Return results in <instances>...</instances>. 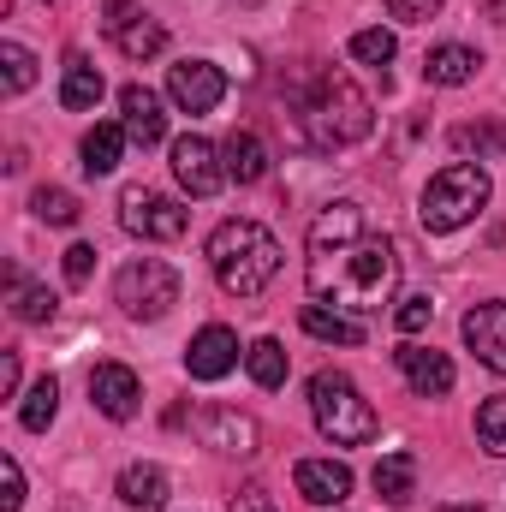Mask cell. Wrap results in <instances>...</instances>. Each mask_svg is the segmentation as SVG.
<instances>
[{
    "label": "cell",
    "instance_id": "39",
    "mask_svg": "<svg viewBox=\"0 0 506 512\" xmlns=\"http://www.w3.org/2000/svg\"><path fill=\"white\" fill-rule=\"evenodd\" d=\"M483 12H489L495 24H506V0H483Z\"/></svg>",
    "mask_w": 506,
    "mask_h": 512
},
{
    "label": "cell",
    "instance_id": "3",
    "mask_svg": "<svg viewBox=\"0 0 506 512\" xmlns=\"http://www.w3.org/2000/svg\"><path fill=\"white\" fill-rule=\"evenodd\" d=\"M298 114H304V126L322 149H346V143H364L376 131V102L346 72H322L316 90L298 102Z\"/></svg>",
    "mask_w": 506,
    "mask_h": 512
},
{
    "label": "cell",
    "instance_id": "2",
    "mask_svg": "<svg viewBox=\"0 0 506 512\" xmlns=\"http://www.w3.org/2000/svg\"><path fill=\"white\" fill-rule=\"evenodd\" d=\"M203 256H209L221 292H233V298H256V292L280 274V245H274V233L256 227V221H221V227L209 233Z\"/></svg>",
    "mask_w": 506,
    "mask_h": 512
},
{
    "label": "cell",
    "instance_id": "20",
    "mask_svg": "<svg viewBox=\"0 0 506 512\" xmlns=\"http://www.w3.org/2000/svg\"><path fill=\"white\" fill-rule=\"evenodd\" d=\"M120 501H126V512H161L167 507V471L161 465H126L120 471Z\"/></svg>",
    "mask_w": 506,
    "mask_h": 512
},
{
    "label": "cell",
    "instance_id": "22",
    "mask_svg": "<svg viewBox=\"0 0 506 512\" xmlns=\"http://www.w3.org/2000/svg\"><path fill=\"white\" fill-rule=\"evenodd\" d=\"M6 298H12V316L30 322V328H36V322H54V310H60V298H54L48 286H24V274H18L12 262H6Z\"/></svg>",
    "mask_w": 506,
    "mask_h": 512
},
{
    "label": "cell",
    "instance_id": "14",
    "mask_svg": "<svg viewBox=\"0 0 506 512\" xmlns=\"http://www.w3.org/2000/svg\"><path fill=\"white\" fill-rule=\"evenodd\" d=\"M292 483H298V495H304L310 507H346V495H352V465H340V459H298Z\"/></svg>",
    "mask_w": 506,
    "mask_h": 512
},
{
    "label": "cell",
    "instance_id": "21",
    "mask_svg": "<svg viewBox=\"0 0 506 512\" xmlns=\"http://www.w3.org/2000/svg\"><path fill=\"white\" fill-rule=\"evenodd\" d=\"M96 102H102V72H96L84 54H66V72H60V108L84 114V108H96Z\"/></svg>",
    "mask_w": 506,
    "mask_h": 512
},
{
    "label": "cell",
    "instance_id": "6",
    "mask_svg": "<svg viewBox=\"0 0 506 512\" xmlns=\"http://www.w3.org/2000/svg\"><path fill=\"white\" fill-rule=\"evenodd\" d=\"M114 298H120V310L137 316V322H161L179 304V274L161 256H137V262H126L114 274Z\"/></svg>",
    "mask_w": 506,
    "mask_h": 512
},
{
    "label": "cell",
    "instance_id": "15",
    "mask_svg": "<svg viewBox=\"0 0 506 512\" xmlns=\"http://www.w3.org/2000/svg\"><path fill=\"white\" fill-rule=\"evenodd\" d=\"M465 346L477 352L483 370L506 376V304H477V310H465Z\"/></svg>",
    "mask_w": 506,
    "mask_h": 512
},
{
    "label": "cell",
    "instance_id": "1",
    "mask_svg": "<svg viewBox=\"0 0 506 512\" xmlns=\"http://www.w3.org/2000/svg\"><path fill=\"white\" fill-rule=\"evenodd\" d=\"M310 298L334 310L370 316L399 286V251L387 233H370L358 203H328L310 227V262H304Z\"/></svg>",
    "mask_w": 506,
    "mask_h": 512
},
{
    "label": "cell",
    "instance_id": "27",
    "mask_svg": "<svg viewBox=\"0 0 506 512\" xmlns=\"http://www.w3.org/2000/svg\"><path fill=\"white\" fill-rule=\"evenodd\" d=\"M245 370H251L256 387H280L286 370H292V364H286V346H280V340H256L251 352H245Z\"/></svg>",
    "mask_w": 506,
    "mask_h": 512
},
{
    "label": "cell",
    "instance_id": "5",
    "mask_svg": "<svg viewBox=\"0 0 506 512\" xmlns=\"http://www.w3.org/2000/svg\"><path fill=\"white\" fill-rule=\"evenodd\" d=\"M310 411H316V429H322L334 447H364V441H376V411H370V399L352 387V376H340V370H316V376H310Z\"/></svg>",
    "mask_w": 506,
    "mask_h": 512
},
{
    "label": "cell",
    "instance_id": "33",
    "mask_svg": "<svg viewBox=\"0 0 506 512\" xmlns=\"http://www.w3.org/2000/svg\"><path fill=\"white\" fill-rule=\"evenodd\" d=\"M429 316H435V298H429V292H417V298H405V304H399V316H393V322H399V334H423V328H429Z\"/></svg>",
    "mask_w": 506,
    "mask_h": 512
},
{
    "label": "cell",
    "instance_id": "12",
    "mask_svg": "<svg viewBox=\"0 0 506 512\" xmlns=\"http://www.w3.org/2000/svg\"><path fill=\"white\" fill-rule=\"evenodd\" d=\"M137 399H143V382L131 376L126 364H96V370H90V405H96L102 417L126 423V417H137Z\"/></svg>",
    "mask_w": 506,
    "mask_h": 512
},
{
    "label": "cell",
    "instance_id": "24",
    "mask_svg": "<svg viewBox=\"0 0 506 512\" xmlns=\"http://www.w3.org/2000/svg\"><path fill=\"white\" fill-rule=\"evenodd\" d=\"M370 483H376V495L387 507H405L411 489H417V459H411V453H387V459H376Z\"/></svg>",
    "mask_w": 506,
    "mask_h": 512
},
{
    "label": "cell",
    "instance_id": "37",
    "mask_svg": "<svg viewBox=\"0 0 506 512\" xmlns=\"http://www.w3.org/2000/svg\"><path fill=\"white\" fill-rule=\"evenodd\" d=\"M233 512H274V501L262 489H245V495H233Z\"/></svg>",
    "mask_w": 506,
    "mask_h": 512
},
{
    "label": "cell",
    "instance_id": "26",
    "mask_svg": "<svg viewBox=\"0 0 506 512\" xmlns=\"http://www.w3.org/2000/svg\"><path fill=\"white\" fill-rule=\"evenodd\" d=\"M453 149L459 155H506V126L501 120H471V126H453Z\"/></svg>",
    "mask_w": 506,
    "mask_h": 512
},
{
    "label": "cell",
    "instance_id": "13",
    "mask_svg": "<svg viewBox=\"0 0 506 512\" xmlns=\"http://www.w3.org/2000/svg\"><path fill=\"white\" fill-rule=\"evenodd\" d=\"M233 364H239V334H233V328H221V322H209V328L191 340V352H185L191 382H221Z\"/></svg>",
    "mask_w": 506,
    "mask_h": 512
},
{
    "label": "cell",
    "instance_id": "17",
    "mask_svg": "<svg viewBox=\"0 0 506 512\" xmlns=\"http://www.w3.org/2000/svg\"><path fill=\"white\" fill-rule=\"evenodd\" d=\"M120 114H126L131 143H143V149H155V143L167 137V114H161V96H155L149 84H126V90H120Z\"/></svg>",
    "mask_w": 506,
    "mask_h": 512
},
{
    "label": "cell",
    "instance_id": "8",
    "mask_svg": "<svg viewBox=\"0 0 506 512\" xmlns=\"http://www.w3.org/2000/svg\"><path fill=\"white\" fill-rule=\"evenodd\" d=\"M167 96H173L179 114H209V108H221V96H227V72H221L215 60H179V66L167 72Z\"/></svg>",
    "mask_w": 506,
    "mask_h": 512
},
{
    "label": "cell",
    "instance_id": "32",
    "mask_svg": "<svg viewBox=\"0 0 506 512\" xmlns=\"http://www.w3.org/2000/svg\"><path fill=\"white\" fill-rule=\"evenodd\" d=\"M393 30H381V24H370V30H358L352 36V60H364V66H387L393 60Z\"/></svg>",
    "mask_w": 506,
    "mask_h": 512
},
{
    "label": "cell",
    "instance_id": "9",
    "mask_svg": "<svg viewBox=\"0 0 506 512\" xmlns=\"http://www.w3.org/2000/svg\"><path fill=\"white\" fill-rule=\"evenodd\" d=\"M173 179L191 191V197H215L221 185H227V167H221V149L209 143V137H197V131H185L179 143H173Z\"/></svg>",
    "mask_w": 506,
    "mask_h": 512
},
{
    "label": "cell",
    "instance_id": "10",
    "mask_svg": "<svg viewBox=\"0 0 506 512\" xmlns=\"http://www.w3.org/2000/svg\"><path fill=\"white\" fill-rule=\"evenodd\" d=\"M102 30L120 42V54L126 60H149V54H161V24L137 6V0H108V18H102Z\"/></svg>",
    "mask_w": 506,
    "mask_h": 512
},
{
    "label": "cell",
    "instance_id": "23",
    "mask_svg": "<svg viewBox=\"0 0 506 512\" xmlns=\"http://www.w3.org/2000/svg\"><path fill=\"white\" fill-rule=\"evenodd\" d=\"M304 334H316L328 346H364V322L346 310H328V304H304Z\"/></svg>",
    "mask_w": 506,
    "mask_h": 512
},
{
    "label": "cell",
    "instance_id": "7",
    "mask_svg": "<svg viewBox=\"0 0 506 512\" xmlns=\"http://www.w3.org/2000/svg\"><path fill=\"white\" fill-rule=\"evenodd\" d=\"M120 227H126V233H137V239H179V233L191 227V215H185L173 197L131 185L126 197H120Z\"/></svg>",
    "mask_w": 506,
    "mask_h": 512
},
{
    "label": "cell",
    "instance_id": "41",
    "mask_svg": "<svg viewBox=\"0 0 506 512\" xmlns=\"http://www.w3.org/2000/svg\"><path fill=\"white\" fill-rule=\"evenodd\" d=\"M334 512H340V507H334Z\"/></svg>",
    "mask_w": 506,
    "mask_h": 512
},
{
    "label": "cell",
    "instance_id": "30",
    "mask_svg": "<svg viewBox=\"0 0 506 512\" xmlns=\"http://www.w3.org/2000/svg\"><path fill=\"white\" fill-rule=\"evenodd\" d=\"M30 209H36V221H48V227H72V221H78V197L60 191V185H42V191L30 197Z\"/></svg>",
    "mask_w": 506,
    "mask_h": 512
},
{
    "label": "cell",
    "instance_id": "36",
    "mask_svg": "<svg viewBox=\"0 0 506 512\" xmlns=\"http://www.w3.org/2000/svg\"><path fill=\"white\" fill-rule=\"evenodd\" d=\"M90 268H96V251H90V245H72V251H66V280H72V286H84Z\"/></svg>",
    "mask_w": 506,
    "mask_h": 512
},
{
    "label": "cell",
    "instance_id": "35",
    "mask_svg": "<svg viewBox=\"0 0 506 512\" xmlns=\"http://www.w3.org/2000/svg\"><path fill=\"white\" fill-rule=\"evenodd\" d=\"M24 507V471H18V459L6 453V495H0V512H18Z\"/></svg>",
    "mask_w": 506,
    "mask_h": 512
},
{
    "label": "cell",
    "instance_id": "16",
    "mask_svg": "<svg viewBox=\"0 0 506 512\" xmlns=\"http://www.w3.org/2000/svg\"><path fill=\"white\" fill-rule=\"evenodd\" d=\"M197 429H203V447H221V453H239V459H251L256 453V423L245 411H227V405H209L203 417H197Z\"/></svg>",
    "mask_w": 506,
    "mask_h": 512
},
{
    "label": "cell",
    "instance_id": "28",
    "mask_svg": "<svg viewBox=\"0 0 506 512\" xmlns=\"http://www.w3.org/2000/svg\"><path fill=\"white\" fill-rule=\"evenodd\" d=\"M54 411H60V382H54V376H42V382L24 393L18 423H24V429H48V423H54Z\"/></svg>",
    "mask_w": 506,
    "mask_h": 512
},
{
    "label": "cell",
    "instance_id": "4",
    "mask_svg": "<svg viewBox=\"0 0 506 512\" xmlns=\"http://www.w3.org/2000/svg\"><path fill=\"white\" fill-rule=\"evenodd\" d=\"M483 203H489V173L477 161H453L423 185L417 221H423V233H459L465 221L483 215Z\"/></svg>",
    "mask_w": 506,
    "mask_h": 512
},
{
    "label": "cell",
    "instance_id": "31",
    "mask_svg": "<svg viewBox=\"0 0 506 512\" xmlns=\"http://www.w3.org/2000/svg\"><path fill=\"white\" fill-rule=\"evenodd\" d=\"M0 66H6V90H12V96L36 84V54H30L24 42H6V48H0Z\"/></svg>",
    "mask_w": 506,
    "mask_h": 512
},
{
    "label": "cell",
    "instance_id": "25",
    "mask_svg": "<svg viewBox=\"0 0 506 512\" xmlns=\"http://www.w3.org/2000/svg\"><path fill=\"white\" fill-rule=\"evenodd\" d=\"M126 143H131L126 126H90L84 131V167L90 173H114L120 155H126Z\"/></svg>",
    "mask_w": 506,
    "mask_h": 512
},
{
    "label": "cell",
    "instance_id": "40",
    "mask_svg": "<svg viewBox=\"0 0 506 512\" xmlns=\"http://www.w3.org/2000/svg\"><path fill=\"white\" fill-rule=\"evenodd\" d=\"M435 512H483L477 501H459V507H435Z\"/></svg>",
    "mask_w": 506,
    "mask_h": 512
},
{
    "label": "cell",
    "instance_id": "34",
    "mask_svg": "<svg viewBox=\"0 0 506 512\" xmlns=\"http://www.w3.org/2000/svg\"><path fill=\"white\" fill-rule=\"evenodd\" d=\"M441 6H447V0H387V12H393L399 24H429Z\"/></svg>",
    "mask_w": 506,
    "mask_h": 512
},
{
    "label": "cell",
    "instance_id": "19",
    "mask_svg": "<svg viewBox=\"0 0 506 512\" xmlns=\"http://www.w3.org/2000/svg\"><path fill=\"white\" fill-rule=\"evenodd\" d=\"M221 161H227V179H239V185H262L274 155H268V143H262L256 131H233L227 149H221Z\"/></svg>",
    "mask_w": 506,
    "mask_h": 512
},
{
    "label": "cell",
    "instance_id": "18",
    "mask_svg": "<svg viewBox=\"0 0 506 512\" xmlns=\"http://www.w3.org/2000/svg\"><path fill=\"white\" fill-rule=\"evenodd\" d=\"M477 48H465V42H441V48H429L423 54V78L429 84H441V90H459V84H471L477 78Z\"/></svg>",
    "mask_w": 506,
    "mask_h": 512
},
{
    "label": "cell",
    "instance_id": "29",
    "mask_svg": "<svg viewBox=\"0 0 506 512\" xmlns=\"http://www.w3.org/2000/svg\"><path fill=\"white\" fill-rule=\"evenodd\" d=\"M477 447H489L495 459H506V399H483L477 405Z\"/></svg>",
    "mask_w": 506,
    "mask_h": 512
},
{
    "label": "cell",
    "instance_id": "38",
    "mask_svg": "<svg viewBox=\"0 0 506 512\" xmlns=\"http://www.w3.org/2000/svg\"><path fill=\"white\" fill-rule=\"evenodd\" d=\"M0 393H6V399L18 393V352H6V358H0Z\"/></svg>",
    "mask_w": 506,
    "mask_h": 512
},
{
    "label": "cell",
    "instance_id": "11",
    "mask_svg": "<svg viewBox=\"0 0 506 512\" xmlns=\"http://www.w3.org/2000/svg\"><path fill=\"white\" fill-rule=\"evenodd\" d=\"M393 364H399V376L417 399H447L453 393V358L435 352V346H399Z\"/></svg>",
    "mask_w": 506,
    "mask_h": 512
}]
</instances>
